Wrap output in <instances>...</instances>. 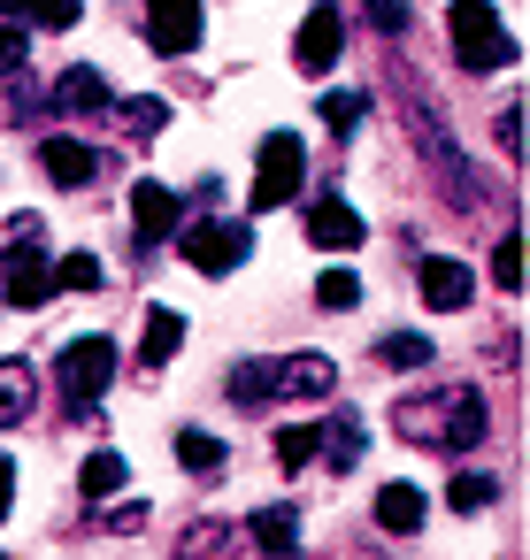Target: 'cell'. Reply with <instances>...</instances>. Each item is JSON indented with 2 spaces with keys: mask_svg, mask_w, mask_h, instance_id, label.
<instances>
[{
  "mask_svg": "<svg viewBox=\"0 0 530 560\" xmlns=\"http://www.w3.org/2000/svg\"><path fill=\"white\" fill-rule=\"evenodd\" d=\"M446 32H453L461 70H476V78H492V70L515 62V39H507V24L492 16V0H453V9H446Z\"/></svg>",
  "mask_w": 530,
  "mask_h": 560,
  "instance_id": "1",
  "label": "cell"
},
{
  "mask_svg": "<svg viewBox=\"0 0 530 560\" xmlns=\"http://www.w3.org/2000/svg\"><path fill=\"white\" fill-rule=\"evenodd\" d=\"M300 177H308V147H300L292 131H269L262 154H254V208H262V215L285 208V200L300 192Z\"/></svg>",
  "mask_w": 530,
  "mask_h": 560,
  "instance_id": "2",
  "label": "cell"
},
{
  "mask_svg": "<svg viewBox=\"0 0 530 560\" xmlns=\"http://www.w3.org/2000/svg\"><path fill=\"white\" fill-rule=\"evenodd\" d=\"M246 246H254V231H246V223H216V215H200V223L177 231V254H185L200 277H231V269L246 261Z\"/></svg>",
  "mask_w": 530,
  "mask_h": 560,
  "instance_id": "3",
  "label": "cell"
},
{
  "mask_svg": "<svg viewBox=\"0 0 530 560\" xmlns=\"http://www.w3.org/2000/svg\"><path fill=\"white\" fill-rule=\"evenodd\" d=\"M55 376H62L70 415H78V407H93V399L108 392V376H116V338H78V346H62Z\"/></svg>",
  "mask_w": 530,
  "mask_h": 560,
  "instance_id": "4",
  "label": "cell"
},
{
  "mask_svg": "<svg viewBox=\"0 0 530 560\" xmlns=\"http://www.w3.org/2000/svg\"><path fill=\"white\" fill-rule=\"evenodd\" d=\"M200 24H208L200 0H147V47L154 55H193L200 47Z\"/></svg>",
  "mask_w": 530,
  "mask_h": 560,
  "instance_id": "5",
  "label": "cell"
},
{
  "mask_svg": "<svg viewBox=\"0 0 530 560\" xmlns=\"http://www.w3.org/2000/svg\"><path fill=\"white\" fill-rule=\"evenodd\" d=\"M9 246V277H0V292H9L16 307H39L55 292V261L39 254V238H0Z\"/></svg>",
  "mask_w": 530,
  "mask_h": 560,
  "instance_id": "6",
  "label": "cell"
},
{
  "mask_svg": "<svg viewBox=\"0 0 530 560\" xmlns=\"http://www.w3.org/2000/svg\"><path fill=\"white\" fill-rule=\"evenodd\" d=\"M338 47H346V24H338V9H308V24H300V39H292V62H300V78H323V70L338 62Z\"/></svg>",
  "mask_w": 530,
  "mask_h": 560,
  "instance_id": "7",
  "label": "cell"
},
{
  "mask_svg": "<svg viewBox=\"0 0 530 560\" xmlns=\"http://www.w3.org/2000/svg\"><path fill=\"white\" fill-rule=\"evenodd\" d=\"M415 292H423V307H438V315H453V307H469V292H476V277L453 261V254H430L423 269H415Z\"/></svg>",
  "mask_w": 530,
  "mask_h": 560,
  "instance_id": "8",
  "label": "cell"
},
{
  "mask_svg": "<svg viewBox=\"0 0 530 560\" xmlns=\"http://www.w3.org/2000/svg\"><path fill=\"white\" fill-rule=\"evenodd\" d=\"M308 238H315V246H331V254H354V246L369 238V223H361L338 192H323V200L308 208Z\"/></svg>",
  "mask_w": 530,
  "mask_h": 560,
  "instance_id": "9",
  "label": "cell"
},
{
  "mask_svg": "<svg viewBox=\"0 0 530 560\" xmlns=\"http://www.w3.org/2000/svg\"><path fill=\"white\" fill-rule=\"evenodd\" d=\"M170 231H177V192H170V185H131V238L154 246V238H170Z\"/></svg>",
  "mask_w": 530,
  "mask_h": 560,
  "instance_id": "10",
  "label": "cell"
},
{
  "mask_svg": "<svg viewBox=\"0 0 530 560\" xmlns=\"http://www.w3.org/2000/svg\"><path fill=\"white\" fill-rule=\"evenodd\" d=\"M338 384V369L323 361V353H292V361H277V384H269V399H323Z\"/></svg>",
  "mask_w": 530,
  "mask_h": 560,
  "instance_id": "11",
  "label": "cell"
},
{
  "mask_svg": "<svg viewBox=\"0 0 530 560\" xmlns=\"http://www.w3.org/2000/svg\"><path fill=\"white\" fill-rule=\"evenodd\" d=\"M39 162H47V177H55L62 192H78V185H93V177H101V154H93V147H78V139H47V147H39Z\"/></svg>",
  "mask_w": 530,
  "mask_h": 560,
  "instance_id": "12",
  "label": "cell"
},
{
  "mask_svg": "<svg viewBox=\"0 0 530 560\" xmlns=\"http://www.w3.org/2000/svg\"><path fill=\"white\" fill-rule=\"evenodd\" d=\"M55 108L62 116H101L108 108V78L101 70H62L55 78Z\"/></svg>",
  "mask_w": 530,
  "mask_h": 560,
  "instance_id": "13",
  "label": "cell"
},
{
  "mask_svg": "<svg viewBox=\"0 0 530 560\" xmlns=\"http://www.w3.org/2000/svg\"><path fill=\"white\" fill-rule=\"evenodd\" d=\"M423 506H430V499H423L415 483H384V491H377V522H384L392 537H415V529H423Z\"/></svg>",
  "mask_w": 530,
  "mask_h": 560,
  "instance_id": "14",
  "label": "cell"
},
{
  "mask_svg": "<svg viewBox=\"0 0 530 560\" xmlns=\"http://www.w3.org/2000/svg\"><path fill=\"white\" fill-rule=\"evenodd\" d=\"M177 346H185V315H177V307H147V338H139V361H147V369H162V361H170Z\"/></svg>",
  "mask_w": 530,
  "mask_h": 560,
  "instance_id": "15",
  "label": "cell"
},
{
  "mask_svg": "<svg viewBox=\"0 0 530 560\" xmlns=\"http://www.w3.org/2000/svg\"><path fill=\"white\" fill-rule=\"evenodd\" d=\"M246 537H254L262 552H292V545H300V522H292V506H262V514L246 522Z\"/></svg>",
  "mask_w": 530,
  "mask_h": 560,
  "instance_id": "16",
  "label": "cell"
},
{
  "mask_svg": "<svg viewBox=\"0 0 530 560\" xmlns=\"http://www.w3.org/2000/svg\"><path fill=\"white\" fill-rule=\"evenodd\" d=\"M32 415V369L24 361H0V430Z\"/></svg>",
  "mask_w": 530,
  "mask_h": 560,
  "instance_id": "17",
  "label": "cell"
},
{
  "mask_svg": "<svg viewBox=\"0 0 530 560\" xmlns=\"http://www.w3.org/2000/svg\"><path fill=\"white\" fill-rule=\"evenodd\" d=\"M377 361L384 369H430V338L423 330H384L377 338Z\"/></svg>",
  "mask_w": 530,
  "mask_h": 560,
  "instance_id": "18",
  "label": "cell"
},
{
  "mask_svg": "<svg viewBox=\"0 0 530 560\" xmlns=\"http://www.w3.org/2000/svg\"><path fill=\"white\" fill-rule=\"evenodd\" d=\"M177 460H185V476H223V438H208V430H177Z\"/></svg>",
  "mask_w": 530,
  "mask_h": 560,
  "instance_id": "19",
  "label": "cell"
},
{
  "mask_svg": "<svg viewBox=\"0 0 530 560\" xmlns=\"http://www.w3.org/2000/svg\"><path fill=\"white\" fill-rule=\"evenodd\" d=\"M269 384H277V361H239V369H231V399H239V407H262Z\"/></svg>",
  "mask_w": 530,
  "mask_h": 560,
  "instance_id": "20",
  "label": "cell"
},
{
  "mask_svg": "<svg viewBox=\"0 0 530 560\" xmlns=\"http://www.w3.org/2000/svg\"><path fill=\"white\" fill-rule=\"evenodd\" d=\"M315 453H331V468H354V460H361V422H354V415H338V422H331V438L315 430Z\"/></svg>",
  "mask_w": 530,
  "mask_h": 560,
  "instance_id": "21",
  "label": "cell"
},
{
  "mask_svg": "<svg viewBox=\"0 0 530 560\" xmlns=\"http://www.w3.org/2000/svg\"><path fill=\"white\" fill-rule=\"evenodd\" d=\"M78 491H85V499H108V491H124V453H93V460L78 468Z\"/></svg>",
  "mask_w": 530,
  "mask_h": 560,
  "instance_id": "22",
  "label": "cell"
},
{
  "mask_svg": "<svg viewBox=\"0 0 530 560\" xmlns=\"http://www.w3.org/2000/svg\"><path fill=\"white\" fill-rule=\"evenodd\" d=\"M492 284H499V292H522V238H515V231L492 246Z\"/></svg>",
  "mask_w": 530,
  "mask_h": 560,
  "instance_id": "23",
  "label": "cell"
},
{
  "mask_svg": "<svg viewBox=\"0 0 530 560\" xmlns=\"http://www.w3.org/2000/svg\"><path fill=\"white\" fill-rule=\"evenodd\" d=\"M55 292H101V261H93V254L55 261Z\"/></svg>",
  "mask_w": 530,
  "mask_h": 560,
  "instance_id": "24",
  "label": "cell"
},
{
  "mask_svg": "<svg viewBox=\"0 0 530 560\" xmlns=\"http://www.w3.org/2000/svg\"><path fill=\"white\" fill-rule=\"evenodd\" d=\"M24 62H32V39L16 32V16H0V78H24Z\"/></svg>",
  "mask_w": 530,
  "mask_h": 560,
  "instance_id": "25",
  "label": "cell"
},
{
  "mask_svg": "<svg viewBox=\"0 0 530 560\" xmlns=\"http://www.w3.org/2000/svg\"><path fill=\"white\" fill-rule=\"evenodd\" d=\"M315 300H323V307H354V300H361V277H354V269H323V277H315Z\"/></svg>",
  "mask_w": 530,
  "mask_h": 560,
  "instance_id": "26",
  "label": "cell"
},
{
  "mask_svg": "<svg viewBox=\"0 0 530 560\" xmlns=\"http://www.w3.org/2000/svg\"><path fill=\"white\" fill-rule=\"evenodd\" d=\"M308 460H315V430H300V422H292V430H277V468H292V476H300Z\"/></svg>",
  "mask_w": 530,
  "mask_h": 560,
  "instance_id": "27",
  "label": "cell"
},
{
  "mask_svg": "<svg viewBox=\"0 0 530 560\" xmlns=\"http://www.w3.org/2000/svg\"><path fill=\"white\" fill-rule=\"evenodd\" d=\"M85 16V0H32V16L24 24H39V32H70Z\"/></svg>",
  "mask_w": 530,
  "mask_h": 560,
  "instance_id": "28",
  "label": "cell"
},
{
  "mask_svg": "<svg viewBox=\"0 0 530 560\" xmlns=\"http://www.w3.org/2000/svg\"><path fill=\"white\" fill-rule=\"evenodd\" d=\"M492 499H499V483H492V476H461V483L446 491V506H461V514H476V506H492Z\"/></svg>",
  "mask_w": 530,
  "mask_h": 560,
  "instance_id": "29",
  "label": "cell"
},
{
  "mask_svg": "<svg viewBox=\"0 0 530 560\" xmlns=\"http://www.w3.org/2000/svg\"><path fill=\"white\" fill-rule=\"evenodd\" d=\"M361 116H369V101H361V93H331V101H323V124H331V131H354Z\"/></svg>",
  "mask_w": 530,
  "mask_h": 560,
  "instance_id": "30",
  "label": "cell"
},
{
  "mask_svg": "<svg viewBox=\"0 0 530 560\" xmlns=\"http://www.w3.org/2000/svg\"><path fill=\"white\" fill-rule=\"evenodd\" d=\"M124 124H131L139 139H154V131L170 124V108H162V101H124Z\"/></svg>",
  "mask_w": 530,
  "mask_h": 560,
  "instance_id": "31",
  "label": "cell"
},
{
  "mask_svg": "<svg viewBox=\"0 0 530 560\" xmlns=\"http://www.w3.org/2000/svg\"><path fill=\"white\" fill-rule=\"evenodd\" d=\"M369 16H377V32H407V9H400V0H369Z\"/></svg>",
  "mask_w": 530,
  "mask_h": 560,
  "instance_id": "32",
  "label": "cell"
},
{
  "mask_svg": "<svg viewBox=\"0 0 530 560\" xmlns=\"http://www.w3.org/2000/svg\"><path fill=\"white\" fill-rule=\"evenodd\" d=\"M9 506H16V460L0 453V514H9Z\"/></svg>",
  "mask_w": 530,
  "mask_h": 560,
  "instance_id": "33",
  "label": "cell"
},
{
  "mask_svg": "<svg viewBox=\"0 0 530 560\" xmlns=\"http://www.w3.org/2000/svg\"><path fill=\"white\" fill-rule=\"evenodd\" d=\"M108 522H116V529H139V522H147V499H124V506H116Z\"/></svg>",
  "mask_w": 530,
  "mask_h": 560,
  "instance_id": "34",
  "label": "cell"
},
{
  "mask_svg": "<svg viewBox=\"0 0 530 560\" xmlns=\"http://www.w3.org/2000/svg\"><path fill=\"white\" fill-rule=\"evenodd\" d=\"M0 16H16V24H24V16H32V0H0Z\"/></svg>",
  "mask_w": 530,
  "mask_h": 560,
  "instance_id": "35",
  "label": "cell"
}]
</instances>
